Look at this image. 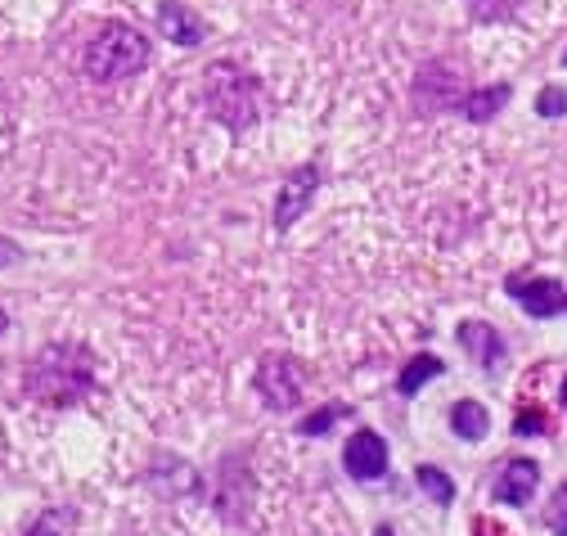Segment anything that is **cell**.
<instances>
[{"mask_svg":"<svg viewBox=\"0 0 567 536\" xmlns=\"http://www.w3.org/2000/svg\"><path fill=\"white\" fill-rule=\"evenodd\" d=\"M23 388L41 406H78L82 396L95 392V361L82 343H45L28 361Z\"/></svg>","mask_w":567,"mask_h":536,"instance_id":"obj_1","label":"cell"},{"mask_svg":"<svg viewBox=\"0 0 567 536\" xmlns=\"http://www.w3.org/2000/svg\"><path fill=\"white\" fill-rule=\"evenodd\" d=\"M150 37L145 32H135L126 23H109L100 28L91 41H86V54H82V69L91 82H126L135 73H145L150 69Z\"/></svg>","mask_w":567,"mask_h":536,"instance_id":"obj_2","label":"cell"},{"mask_svg":"<svg viewBox=\"0 0 567 536\" xmlns=\"http://www.w3.org/2000/svg\"><path fill=\"white\" fill-rule=\"evenodd\" d=\"M203 95L217 122H226L230 131H248L261 117V82L252 73H244L239 63H212L203 78Z\"/></svg>","mask_w":567,"mask_h":536,"instance_id":"obj_3","label":"cell"},{"mask_svg":"<svg viewBox=\"0 0 567 536\" xmlns=\"http://www.w3.org/2000/svg\"><path fill=\"white\" fill-rule=\"evenodd\" d=\"M302 388H307V374L293 357H266L257 365V392L270 411H293L302 401Z\"/></svg>","mask_w":567,"mask_h":536,"instance_id":"obj_4","label":"cell"},{"mask_svg":"<svg viewBox=\"0 0 567 536\" xmlns=\"http://www.w3.org/2000/svg\"><path fill=\"white\" fill-rule=\"evenodd\" d=\"M342 468H347V474L357 478V483L383 478V474H388V442H383L379 433H370V429L351 433L347 446H342Z\"/></svg>","mask_w":567,"mask_h":536,"instance_id":"obj_5","label":"cell"},{"mask_svg":"<svg viewBox=\"0 0 567 536\" xmlns=\"http://www.w3.org/2000/svg\"><path fill=\"white\" fill-rule=\"evenodd\" d=\"M316 189H320V167H316V163L298 167L289 181H284V189H279V198H275V230H289V226L307 213V204L316 198Z\"/></svg>","mask_w":567,"mask_h":536,"instance_id":"obj_6","label":"cell"},{"mask_svg":"<svg viewBox=\"0 0 567 536\" xmlns=\"http://www.w3.org/2000/svg\"><path fill=\"white\" fill-rule=\"evenodd\" d=\"M509 298L532 316V320H554L567 311V289L558 280H509Z\"/></svg>","mask_w":567,"mask_h":536,"instance_id":"obj_7","label":"cell"},{"mask_svg":"<svg viewBox=\"0 0 567 536\" xmlns=\"http://www.w3.org/2000/svg\"><path fill=\"white\" fill-rule=\"evenodd\" d=\"M414 100H419V109L423 113H437V109H460L464 104V86H460V78L451 73V69H423L419 73V82H414Z\"/></svg>","mask_w":567,"mask_h":536,"instance_id":"obj_8","label":"cell"},{"mask_svg":"<svg viewBox=\"0 0 567 536\" xmlns=\"http://www.w3.org/2000/svg\"><path fill=\"white\" fill-rule=\"evenodd\" d=\"M540 487V464L536 460H509L495 478V501L501 505H527Z\"/></svg>","mask_w":567,"mask_h":536,"instance_id":"obj_9","label":"cell"},{"mask_svg":"<svg viewBox=\"0 0 567 536\" xmlns=\"http://www.w3.org/2000/svg\"><path fill=\"white\" fill-rule=\"evenodd\" d=\"M460 348L477 361V365H486V370H495L505 361V339L495 333V324H486V320H464L460 324Z\"/></svg>","mask_w":567,"mask_h":536,"instance_id":"obj_10","label":"cell"},{"mask_svg":"<svg viewBox=\"0 0 567 536\" xmlns=\"http://www.w3.org/2000/svg\"><path fill=\"white\" fill-rule=\"evenodd\" d=\"M158 28H163L176 45H198V41L207 37L203 19H198L189 6H181V0H163V6H158Z\"/></svg>","mask_w":567,"mask_h":536,"instance_id":"obj_11","label":"cell"},{"mask_svg":"<svg viewBox=\"0 0 567 536\" xmlns=\"http://www.w3.org/2000/svg\"><path fill=\"white\" fill-rule=\"evenodd\" d=\"M509 95H514V91L501 82V86H486V91L464 95V104H460V109H464V117H468V122H491L495 113H501V109L509 104Z\"/></svg>","mask_w":567,"mask_h":536,"instance_id":"obj_12","label":"cell"},{"mask_svg":"<svg viewBox=\"0 0 567 536\" xmlns=\"http://www.w3.org/2000/svg\"><path fill=\"white\" fill-rule=\"evenodd\" d=\"M442 370H446V361H437L433 352H419V357H414V361L401 370V379H396V392H401V396H414L423 383H433Z\"/></svg>","mask_w":567,"mask_h":536,"instance_id":"obj_13","label":"cell"},{"mask_svg":"<svg viewBox=\"0 0 567 536\" xmlns=\"http://www.w3.org/2000/svg\"><path fill=\"white\" fill-rule=\"evenodd\" d=\"M451 429L464 437V442H482L486 429H491V415L482 411V401H455L451 411Z\"/></svg>","mask_w":567,"mask_h":536,"instance_id":"obj_14","label":"cell"},{"mask_svg":"<svg viewBox=\"0 0 567 536\" xmlns=\"http://www.w3.org/2000/svg\"><path fill=\"white\" fill-rule=\"evenodd\" d=\"M414 478H419V487L429 492L437 505H451V501H455V483L442 474L437 464H419V468H414Z\"/></svg>","mask_w":567,"mask_h":536,"instance_id":"obj_15","label":"cell"},{"mask_svg":"<svg viewBox=\"0 0 567 536\" xmlns=\"http://www.w3.org/2000/svg\"><path fill=\"white\" fill-rule=\"evenodd\" d=\"M518 10V0H468V14L482 19V23H501Z\"/></svg>","mask_w":567,"mask_h":536,"instance_id":"obj_16","label":"cell"},{"mask_svg":"<svg viewBox=\"0 0 567 536\" xmlns=\"http://www.w3.org/2000/svg\"><path fill=\"white\" fill-rule=\"evenodd\" d=\"M347 415H351L347 406H324V411H316V415H307L298 433H307V437H320V433H329V429H333L338 420H347Z\"/></svg>","mask_w":567,"mask_h":536,"instance_id":"obj_17","label":"cell"},{"mask_svg":"<svg viewBox=\"0 0 567 536\" xmlns=\"http://www.w3.org/2000/svg\"><path fill=\"white\" fill-rule=\"evenodd\" d=\"M68 523H73V514H68V509H45L23 536H63L68 532Z\"/></svg>","mask_w":567,"mask_h":536,"instance_id":"obj_18","label":"cell"},{"mask_svg":"<svg viewBox=\"0 0 567 536\" xmlns=\"http://www.w3.org/2000/svg\"><path fill=\"white\" fill-rule=\"evenodd\" d=\"M545 429H549L545 411H518V415H514V433H518V437H540Z\"/></svg>","mask_w":567,"mask_h":536,"instance_id":"obj_19","label":"cell"},{"mask_svg":"<svg viewBox=\"0 0 567 536\" xmlns=\"http://www.w3.org/2000/svg\"><path fill=\"white\" fill-rule=\"evenodd\" d=\"M536 113H540V117H558V113H567V91L545 86L540 100H536Z\"/></svg>","mask_w":567,"mask_h":536,"instance_id":"obj_20","label":"cell"},{"mask_svg":"<svg viewBox=\"0 0 567 536\" xmlns=\"http://www.w3.org/2000/svg\"><path fill=\"white\" fill-rule=\"evenodd\" d=\"M549 532L554 536H567V483L554 492V509H549Z\"/></svg>","mask_w":567,"mask_h":536,"instance_id":"obj_21","label":"cell"},{"mask_svg":"<svg viewBox=\"0 0 567 536\" xmlns=\"http://www.w3.org/2000/svg\"><path fill=\"white\" fill-rule=\"evenodd\" d=\"M19 261H23V248L14 239L0 235V266H19Z\"/></svg>","mask_w":567,"mask_h":536,"instance_id":"obj_22","label":"cell"},{"mask_svg":"<svg viewBox=\"0 0 567 536\" xmlns=\"http://www.w3.org/2000/svg\"><path fill=\"white\" fill-rule=\"evenodd\" d=\"M477 536H509V532L495 527V523H486V518H477Z\"/></svg>","mask_w":567,"mask_h":536,"instance_id":"obj_23","label":"cell"},{"mask_svg":"<svg viewBox=\"0 0 567 536\" xmlns=\"http://www.w3.org/2000/svg\"><path fill=\"white\" fill-rule=\"evenodd\" d=\"M558 396H563V411H567V374H563V392Z\"/></svg>","mask_w":567,"mask_h":536,"instance_id":"obj_24","label":"cell"},{"mask_svg":"<svg viewBox=\"0 0 567 536\" xmlns=\"http://www.w3.org/2000/svg\"><path fill=\"white\" fill-rule=\"evenodd\" d=\"M6 329H10V316H6V311H0V333H6Z\"/></svg>","mask_w":567,"mask_h":536,"instance_id":"obj_25","label":"cell"},{"mask_svg":"<svg viewBox=\"0 0 567 536\" xmlns=\"http://www.w3.org/2000/svg\"><path fill=\"white\" fill-rule=\"evenodd\" d=\"M374 536H396V532H392V527H379V532H374Z\"/></svg>","mask_w":567,"mask_h":536,"instance_id":"obj_26","label":"cell"}]
</instances>
